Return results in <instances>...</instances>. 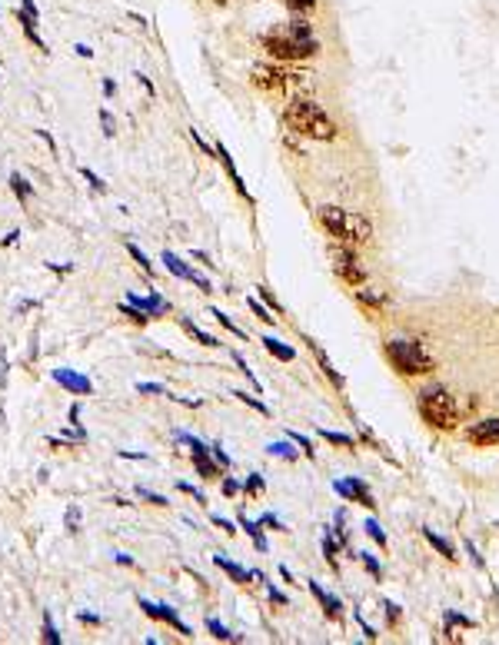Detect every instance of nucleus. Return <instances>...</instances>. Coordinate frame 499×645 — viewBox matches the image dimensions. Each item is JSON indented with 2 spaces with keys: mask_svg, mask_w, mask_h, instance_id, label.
Here are the masks:
<instances>
[{
  "mask_svg": "<svg viewBox=\"0 0 499 645\" xmlns=\"http://www.w3.org/2000/svg\"><path fill=\"white\" fill-rule=\"evenodd\" d=\"M213 317H217V323H220V326H227V329H230V333H233V336H237V340H244V329L237 326V323H233V319L227 317L223 310H213Z\"/></svg>",
  "mask_w": 499,
  "mask_h": 645,
  "instance_id": "obj_34",
  "label": "nucleus"
},
{
  "mask_svg": "<svg viewBox=\"0 0 499 645\" xmlns=\"http://www.w3.org/2000/svg\"><path fill=\"white\" fill-rule=\"evenodd\" d=\"M217 157L223 160V166H227V173L233 177V187L240 190V197H244V200H253V197H250V190H246V183L240 180V173H237V166H233V160H230V153H227V147H217Z\"/></svg>",
  "mask_w": 499,
  "mask_h": 645,
  "instance_id": "obj_16",
  "label": "nucleus"
},
{
  "mask_svg": "<svg viewBox=\"0 0 499 645\" xmlns=\"http://www.w3.org/2000/svg\"><path fill=\"white\" fill-rule=\"evenodd\" d=\"M386 619H390V625H397L399 622V606H393V602H386Z\"/></svg>",
  "mask_w": 499,
  "mask_h": 645,
  "instance_id": "obj_47",
  "label": "nucleus"
},
{
  "mask_svg": "<svg viewBox=\"0 0 499 645\" xmlns=\"http://www.w3.org/2000/svg\"><path fill=\"white\" fill-rule=\"evenodd\" d=\"M260 47L280 60V64H296V60H310L320 53V40L313 37V27L303 17H293L286 24H277L260 37Z\"/></svg>",
  "mask_w": 499,
  "mask_h": 645,
  "instance_id": "obj_1",
  "label": "nucleus"
},
{
  "mask_svg": "<svg viewBox=\"0 0 499 645\" xmlns=\"http://www.w3.org/2000/svg\"><path fill=\"white\" fill-rule=\"evenodd\" d=\"M383 353L399 376H430L436 369V359L430 356V350L416 340H386Z\"/></svg>",
  "mask_w": 499,
  "mask_h": 645,
  "instance_id": "obj_4",
  "label": "nucleus"
},
{
  "mask_svg": "<svg viewBox=\"0 0 499 645\" xmlns=\"http://www.w3.org/2000/svg\"><path fill=\"white\" fill-rule=\"evenodd\" d=\"M320 216V227L333 237V243H343V246H366L373 240V223L363 213H353V210H343V206H320L317 210Z\"/></svg>",
  "mask_w": 499,
  "mask_h": 645,
  "instance_id": "obj_3",
  "label": "nucleus"
},
{
  "mask_svg": "<svg viewBox=\"0 0 499 645\" xmlns=\"http://www.w3.org/2000/svg\"><path fill=\"white\" fill-rule=\"evenodd\" d=\"M160 260H164V266L170 270V273H173V277L190 279V283H197V286H200L204 293H210V290H213V286H210V279H204L200 273H197V270H193V266H187V263H183V260H180L177 253H170V250H166V253L160 256Z\"/></svg>",
  "mask_w": 499,
  "mask_h": 645,
  "instance_id": "obj_12",
  "label": "nucleus"
},
{
  "mask_svg": "<svg viewBox=\"0 0 499 645\" xmlns=\"http://www.w3.org/2000/svg\"><path fill=\"white\" fill-rule=\"evenodd\" d=\"M213 522H217V526H220V529H223V532H230V536H233V532H237V529H233V522H230V519H220V516H213Z\"/></svg>",
  "mask_w": 499,
  "mask_h": 645,
  "instance_id": "obj_50",
  "label": "nucleus"
},
{
  "mask_svg": "<svg viewBox=\"0 0 499 645\" xmlns=\"http://www.w3.org/2000/svg\"><path fill=\"white\" fill-rule=\"evenodd\" d=\"M423 539H426V543L433 545L436 552H439V556H446V559H456V549H453V545L446 543V539H443V536H436L433 529H423Z\"/></svg>",
  "mask_w": 499,
  "mask_h": 645,
  "instance_id": "obj_20",
  "label": "nucleus"
},
{
  "mask_svg": "<svg viewBox=\"0 0 499 645\" xmlns=\"http://www.w3.org/2000/svg\"><path fill=\"white\" fill-rule=\"evenodd\" d=\"M127 253L133 256L137 263H140V270H143V273H154V263H150V260H147V256L140 253V246H137V243H127Z\"/></svg>",
  "mask_w": 499,
  "mask_h": 645,
  "instance_id": "obj_33",
  "label": "nucleus"
},
{
  "mask_svg": "<svg viewBox=\"0 0 499 645\" xmlns=\"http://www.w3.org/2000/svg\"><path fill=\"white\" fill-rule=\"evenodd\" d=\"M250 84L256 90H267V93H290L296 87H307V74H296L277 60V64H260L250 70Z\"/></svg>",
  "mask_w": 499,
  "mask_h": 645,
  "instance_id": "obj_6",
  "label": "nucleus"
},
{
  "mask_svg": "<svg viewBox=\"0 0 499 645\" xmlns=\"http://www.w3.org/2000/svg\"><path fill=\"white\" fill-rule=\"evenodd\" d=\"M420 416L439 432H453L460 426V403L453 399V392L439 390H423L420 392Z\"/></svg>",
  "mask_w": 499,
  "mask_h": 645,
  "instance_id": "obj_5",
  "label": "nucleus"
},
{
  "mask_svg": "<svg viewBox=\"0 0 499 645\" xmlns=\"http://www.w3.org/2000/svg\"><path fill=\"white\" fill-rule=\"evenodd\" d=\"M286 4V11H293L296 17H303V13L317 11V0H283Z\"/></svg>",
  "mask_w": 499,
  "mask_h": 645,
  "instance_id": "obj_30",
  "label": "nucleus"
},
{
  "mask_svg": "<svg viewBox=\"0 0 499 645\" xmlns=\"http://www.w3.org/2000/svg\"><path fill=\"white\" fill-rule=\"evenodd\" d=\"M283 120H286V127L293 130V133H300V137H307V140H320V143L336 140L333 117L317 100H310V97H290L286 110H283Z\"/></svg>",
  "mask_w": 499,
  "mask_h": 645,
  "instance_id": "obj_2",
  "label": "nucleus"
},
{
  "mask_svg": "<svg viewBox=\"0 0 499 645\" xmlns=\"http://www.w3.org/2000/svg\"><path fill=\"white\" fill-rule=\"evenodd\" d=\"M357 300H359L363 306H370V310H380V306H386V296H383V293H376L373 286H366V283H363V290H357Z\"/></svg>",
  "mask_w": 499,
  "mask_h": 645,
  "instance_id": "obj_21",
  "label": "nucleus"
},
{
  "mask_svg": "<svg viewBox=\"0 0 499 645\" xmlns=\"http://www.w3.org/2000/svg\"><path fill=\"white\" fill-rule=\"evenodd\" d=\"M84 177H87V183H90V187H93V190H107V183H103V180L100 177H97V173H93V170H84Z\"/></svg>",
  "mask_w": 499,
  "mask_h": 645,
  "instance_id": "obj_45",
  "label": "nucleus"
},
{
  "mask_svg": "<svg viewBox=\"0 0 499 645\" xmlns=\"http://www.w3.org/2000/svg\"><path fill=\"white\" fill-rule=\"evenodd\" d=\"M11 187H13V193H17L20 200H27V197L34 193V190H30V183H27V180L20 177V173H13V177H11Z\"/></svg>",
  "mask_w": 499,
  "mask_h": 645,
  "instance_id": "obj_36",
  "label": "nucleus"
},
{
  "mask_svg": "<svg viewBox=\"0 0 499 645\" xmlns=\"http://www.w3.org/2000/svg\"><path fill=\"white\" fill-rule=\"evenodd\" d=\"M466 439L473 446H499V419L486 416V419H479V423H473L466 430Z\"/></svg>",
  "mask_w": 499,
  "mask_h": 645,
  "instance_id": "obj_11",
  "label": "nucleus"
},
{
  "mask_svg": "<svg viewBox=\"0 0 499 645\" xmlns=\"http://www.w3.org/2000/svg\"><path fill=\"white\" fill-rule=\"evenodd\" d=\"M140 609L147 612V616H150V619H160V622H166V625H173V629H177L180 635H193L190 625L180 619V616H177V612H173L170 606H164V602H150V599H140Z\"/></svg>",
  "mask_w": 499,
  "mask_h": 645,
  "instance_id": "obj_10",
  "label": "nucleus"
},
{
  "mask_svg": "<svg viewBox=\"0 0 499 645\" xmlns=\"http://www.w3.org/2000/svg\"><path fill=\"white\" fill-rule=\"evenodd\" d=\"M286 439H290V443H296V446H300V453H303V456H310V459L317 456V453H313V443H310V439H307V436H303V432H286Z\"/></svg>",
  "mask_w": 499,
  "mask_h": 645,
  "instance_id": "obj_31",
  "label": "nucleus"
},
{
  "mask_svg": "<svg viewBox=\"0 0 499 645\" xmlns=\"http://www.w3.org/2000/svg\"><path fill=\"white\" fill-rule=\"evenodd\" d=\"M53 380L60 383L67 392H77V396H90L93 392V383L80 373H70V369H53Z\"/></svg>",
  "mask_w": 499,
  "mask_h": 645,
  "instance_id": "obj_14",
  "label": "nucleus"
},
{
  "mask_svg": "<svg viewBox=\"0 0 499 645\" xmlns=\"http://www.w3.org/2000/svg\"><path fill=\"white\" fill-rule=\"evenodd\" d=\"M177 489H180V493H190L193 499H197V503H206V499H204V493H200L197 486H190V482H177Z\"/></svg>",
  "mask_w": 499,
  "mask_h": 645,
  "instance_id": "obj_43",
  "label": "nucleus"
},
{
  "mask_svg": "<svg viewBox=\"0 0 499 645\" xmlns=\"http://www.w3.org/2000/svg\"><path fill=\"white\" fill-rule=\"evenodd\" d=\"M180 326L187 329V333H190V336H193L197 343H200V346H210V350H213V346H220V343H217V336H210V333H204V329L197 326V323H193L190 317H180Z\"/></svg>",
  "mask_w": 499,
  "mask_h": 645,
  "instance_id": "obj_19",
  "label": "nucleus"
},
{
  "mask_svg": "<svg viewBox=\"0 0 499 645\" xmlns=\"http://www.w3.org/2000/svg\"><path fill=\"white\" fill-rule=\"evenodd\" d=\"M246 303H250V310L256 313V319H263V323H273V319H277V317H270L267 306H260V300H246Z\"/></svg>",
  "mask_w": 499,
  "mask_h": 645,
  "instance_id": "obj_39",
  "label": "nucleus"
},
{
  "mask_svg": "<svg viewBox=\"0 0 499 645\" xmlns=\"http://www.w3.org/2000/svg\"><path fill=\"white\" fill-rule=\"evenodd\" d=\"M359 625H363V635H366V639H376V629H373V625H366V619H363V616H359Z\"/></svg>",
  "mask_w": 499,
  "mask_h": 645,
  "instance_id": "obj_52",
  "label": "nucleus"
},
{
  "mask_svg": "<svg viewBox=\"0 0 499 645\" xmlns=\"http://www.w3.org/2000/svg\"><path fill=\"white\" fill-rule=\"evenodd\" d=\"M310 346H313V343H310ZM313 350H317V359H320V366H323V373H326V376H330V383H333V386H336V390H343V376H340V373H336V369H333V363H330V356L323 353L320 346H313Z\"/></svg>",
  "mask_w": 499,
  "mask_h": 645,
  "instance_id": "obj_22",
  "label": "nucleus"
},
{
  "mask_svg": "<svg viewBox=\"0 0 499 645\" xmlns=\"http://www.w3.org/2000/svg\"><path fill=\"white\" fill-rule=\"evenodd\" d=\"M210 456H213V459H217V463H220V469H227V466H230V456L223 453V449H220L217 443L210 446Z\"/></svg>",
  "mask_w": 499,
  "mask_h": 645,
  "instance_id": "obj_42",
  "label": "nucleus"
},
{
  "mask_svg": "<svg viewBox=\"0 0 499 645\" xmlns=\"http://www.w3.org/2000/svg\"><path fill=\"white\" fill-rule=\"evenodd\" d=\"M137 496H143V499H150L154 506H170V503H166V499H164V496H160V493H150V489H143V486H140V489H137Z\"/></svg>",
  "mask_w": 499,
  "mask_h": 645,
  "instance_id": "obj_41",
  "label": "nucleus"
},
{
  "mask_svg": "<svg viewBox=\"0 0 499 645\" xmlns=\"http://www.w3.org/2000/svg\"><path fill=\"white\" fill-rule=\"evenodd\" d=\"M267 453H270V456H280V459H286V463H293L296 456H300V449H293V446H290V439H286V443L267 446Z\"/></svg>",
  "mask_w": 499,
  "mask_h": 645,
  "instance_id": "obj_28",
  "label": "nucleus"
},
{
  "mask_svg": "<svg viewBox=\"0 0 499 645\" xmlns=\"http://www.w3.org/2000/svg\"><path fill=\"white\" fill-rule=\"evenodd\" d=\"M263 489H267L263 476H260V472H253V476L246 479V496H250V499H256V496H263Z\"/></svg>",
  "mask_w": 499,
  "mask_h": 645,
  "instance_id": "obj_32",
  "label": "nucleus"
},
{
  "mask_svg": "<svg viewBox=\"0 0 499 645\" xmlns=\"http://www.w3.org/2000/svg\"><path fill=\"white\" fill-rule=\"evenodd\" d=\"M137 390H140V392H154V396H170V392H166L160 383H140Z\"/></svg>",
  "mask_w": 499,
  "mask_h": 645,
  "instance_id": "obj_44",
  "label": "nucleus"
},
{
  "mask_svg": "<svg viewBox=\"0 0 499 645\" xmlns=\"http://www.w3.org/2000/svg\"><path fill=\"white\" fill-rule=\"evenodd\" d=\"M237 493H240V482H237V479H223V496H230V499H233Z\"/></svg>",
  "mask_w": 499,
  "mask_h": 645,
  "instance_id": "obj_48",
  "label": "nucleus"
},
{
  "mask_svg": "<svg viewBox=\"0 0 499 645\" xmlns=\"http://www.w3.org/2000/svg\"><path fill=\"white\" fill-rule=\"evenodd\" d=\"M44 639L51 645H60V635H57V629H53V622H51V616L44 619Z\"/></svg>",
  "mask_w": 499,
  "mask_h": 645,
  "instance_id": "obj_40",
  "label": "nucleus"
},
{
  "mask_svg": "<svg viewBox=\"0 0 499 645\" xmlns=\"http://www.w3.org/2000/svg\"><path fill=\"white\" fill-rule=\"evenodd\" d=\"M233 363H237V366H240V373H244L246 380H250V383L256 386V390H260V380L253 376V369H246V359H244V356H240V353H233Z\"/></svg>",
  "mask_w": 499,
  "mask_h": 645,
  "instance_id": "obj_38",
  "label": "nucleus"
},
{
  "mask_svg": "<svg viewBox=\"0 0 499 645\" xmlns=\"http://www.w3.org/2000/svg\"><path fill=\"white\" fill-rule=\"evenodd\" d=\"M260 296H263V300H267L270 306H273V310H280V303H277V300H273V293L267 290V286H260Z\"/></svg>",
  "mask_w": 499,
  "mask_h": 645,
  "instance_id": "obj_51",
  "label": "nucleus"
},
{
  "mask_svg": "<svg viewBox=\"0 0 499 645\" xmlns=\"http://www.w3.org/2000/svg\"><path fill=\"white\" fill-rule=\"evenodd\" d=\"M263 350H267L270 356H277V359H280V363H290V359H293V346H286V343H280V340H273V336H263Z\"/></svg>",
  "mask_w": 499,
  "mask_h": 645,
  "instance_id": "obj_17",
  "label": "nucleus"
},
{
  "mask_svg": "<svg viewBox=\"0 0 499 645\" xmlns=\"http://www.w3.org/2000/svg\"><path fill=\"white\" fill-rule=\"evenodd\" d=\"M320 436L326 439V443H333V446H343V449H357V439H353V436H346V432L320 430Z\"/></svg>",
  "mask_w": 499,
  "mask_h": 645,
  "instance_id": "obj_24",
  "label": "nucleus"
},
{
  "mask_svg": "<svg viewBox=\"0 0 499 645\" xmlns=\"http://www.w3.org/2000/svg\"><path fill=\"white\" fill-rule=\"evenodd\" d=\"M233 399H240V403H246V406H250V409H256L260 416H270L267 403H263V399H256V396H250V392H244V390H233Z\"/></svg>",
  "mask_w": 499,
  "mask_h": 645,
  "instance_id": "obj_25",
  "label": "nucleus"
},
{
  "mask_svg": "<svg viewBox=\"0 0 499 645\" xmlns=\"http://www.w3.org/2000/svg\"><path fill=\"white\" fill-rule=\"evenodd\" d=\"M310 592L317 595V602H320V609H323V616H326V619H330V622H343V602H340L336 595L326 592L320 582H310Z\"/></svg>",
  "mask_w": 499,
  "mask_h": 645,
  "instance_id": "obj_13",
  "label": "nucleus"
},
{
  "mask_svg": "<svg viewBox=\"0 0 499 645\" xmlns=\"http://www.w3.org/2000/svg\"><path fill=\"white\" fill-rule=\"evenodd\" d=\"M100 124H103V133H107V137H114L117 130H114V117L107 114V110H100Z\"/></svg>",
  "mask_w": 499,
  "mask_h": 645,
  "instance_id": "obj_46",
  "label": "nucleus"
},
{
  "mask_svg": "<svg viewBox=\"0 0 499 645\" xmlns=\"http://www.w3.org/2000/svg\"><path fill=\"white\" fill-rule=\"evenodd\" d=\"M323 556H326V562H330V569H340V545H336V536L333 532H326L323 536Z\"/></svg>",
  "mask_w": 499,
  "mask_h": 645,
  "instance_id": "obj_23",
  "label": "nucleus"
},
{
  "mask_svg": "<svg viewBox=\"0 0 499 645\" xmlns=\"http://www.w3.org/2000/svg\"><path fill=\"white\" fill-rule=\"evenodd\" d=\"M363 566H366V572H370L373 579H383V566H380V562H376V556H370V552H363Z\"/></svg>",
  "mask_w": 499,
  "mask_h": 645,
  "instance_id": "obj_37",
  "label": "nucleus"
},
{
  "mask_svg": "<svg viewBox=\"0 0 499 645\" xmlns=\"http://www.w3.org/2000/svg\"><path fill=\"white\" fill-rule=\"evenodd\" d=\"M240 526H244L246 532H250V539L256 543V549L260 552H267V539H263V529H260V522H250V519H240Z\"/></svg>",
  "mask_w": 499,
  "mask_h": 645,
  "instance_id": "obj_26",
  "label": "nucleus"
},
{
  "mask_svg": "<svg viewBox=\"0 0 499 645\" xmlns=\"http://www.w3.org/2000/svg\"><path fill=\"white\" fill-rule=\"evenodd\" d=\"M270 602H273V606H286V595H283V592H277V589L270 585Z\"/></svg>",
  "mask_w": 499,
  "mask_h": 645,
  "instance_id": "obj_49",
  "label": "nucleus"
},
{
  "mask_svg": "<svg viewBox=\"0 0 499 645\" xmlns=\"http://www.w3.org/2000/svg\"><path fill=\"white\" fill-rule=\"evenodd\" d=\"M213 562H217V566H220V569H223V572H227L230 579L244 582V585H246V582H253V572H246L244 566H237V562H230V559H227V556H217V559H213Z\"/></svg>",
  "mask_w": 499,
  "mask_h": 645,
  "instance_id": "obj_18",
  "label": "nucleus"
},
{
  "mask_svg": "<svg viewBox=\"0 0 499 645\" xmlns=\"http://www.w3.org/2000/svg\"><path fill=\"white\" fill-rule=\"evenodd\" d=\"M206 629H210V632L217 635L220 642H237V639H240V635H233L230 629H227V625H223L220 619H206Z\"/></svg>",
  "mask_w": 499,
  "mask_h": 645,
  "instance_id": "obj_27",
  "label": "nucleus"
},
{
  "mask_svg": "<svg viewBox=\"0 0 499 645\" xmlns=\"http://www.w3.org/2000/svg\"><path fill=\"white\" fill-rule=\"evenodd\" d=\"M333 493L340 496V499H346V503H357V506H366V509L376 506V503H373V493L366 489V482L357 479V476H350V479H336L333 482Z\"/></svg>",
  "mask_w": 499,
  "mask_h": 645,
  "instance_id": "obj_9",
  "label": "nucleus"
},
{
  "mask_svg": "<svg viewBox=\"0 0 499 645\" xmlns=\"http://www.w3.org/2000/svg\"><path fill=\"white\" fill-rule=\"evenodd\" d=\"M363 529H366V536H370L380 549H386V532H383V526H380L376 519H366V522H363Z\"/></svg>",
  "mask_w": 499,
  "mask_h": 645,
  "instance_id": "obj_29",
  "label": "nucleus"
},
{
  "mask_svg": "<svg viewBox=\"0 0 499 645\" xmlns=\"http://www.w3.org/2000/svg\"><path fill=\"white\" fill-rule=\"evenodd\" d=\"M120 310H124V313H127V317H130V319H133V323H137V326H147V319H150V317H147V313H143V310H137V306H130V303H127V300H124V303H120Z\"/></svg>",
  "mask_w": 499,
  "mask_h": 645,
  "instance_id": "obj_35",
  "label": "nucleus"
},
{
  "mask_svg": "<svg viewBox=\"0 0 499 645\" xmlns=\"http://www.w3.org/2000/svg\"><path fill=\"white\" fill-rule=\"evenodd\" d=\"M213 4H220V7H223V4H230V0H213Z\"/></svg>",
  "mask_w": 499,
  "mask_h": 645,
  "instance_id": "obj_53",
  "label": "nucleus"
},
{
  "mask_svg": "<svg viewBox=\"0 0 499 645\" xmlns=\"http://www.w3.org/2000/svg\"><path fill=\"white\" fill-rule=\"evenodd\" d=\"M330 263H333V273L343 279L346 286H363L366 283V270L359 266L353 246H343V243L330 246Z\"/></svg>",
  "mask_w": 499,
  "mask_h": 645,
  "instance_id": "obj_7",
  "label": "nucleus"
},
{
  "mask_svg": "<svg viewBox=\"0 0 499 645\" xmlns=\"http://www.w3.org/2000/svg\"><path fill=\"white\" fill-rule=\"evenodd\" d=\"M127 303L130 306H137V310H143V313H147V317H150V313H166V310H170V303H166L164 296H157V293H150V296H137V293H127Z\"/></svg>",
  "mask_w": 499,
  "mask_h": 645,
  "instance_id": "obj_15",
  "label": "nucleus"
},
{
  "mask_svg": "<svg viewBox=\"0 0 499 645\" xmlns=\"http://www.w3.org/2000/svg\"><path fill=\"white\" fill-rule=\"evenodd\" d=\"M177 439L187 446V449H190L193 466H197V472H200L204 479H213V476H220V463H217V459H210V446L200 443V439H197V436H190V432H177Z\"/></svg>",
  "mask_w": 499,
  "mask_h": 645,
  "instance_id": "obj_8",
  "label": "nucleus"
}]
</instances>
